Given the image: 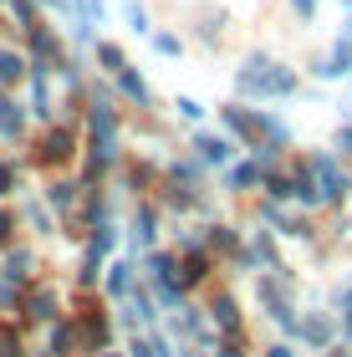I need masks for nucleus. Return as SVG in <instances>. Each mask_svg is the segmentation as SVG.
<instances>
[{"instance_id":"19","label":"nucleus","mask_w":352,"mask_h":357,"mask_svg":"<svg viewBox=\"0 0 352 357\" xmlns=\"http://www.w3.org/2000/svg\"><path fill=\"white\" fill-rule=\"evenodd\" d=\"M26 220H31V225H36V230H52V215H46V209H41V204H31V209H26Z\"/></svg>"},{"instance_id":"11","label":"nucleus","mask_w":352,"mask_h":357,"mask_svg":"<svg viewBox=\"0 0 352 357\" xmlns=\"http://www.w3.org/2000/svg\"><path fill=\"white\" fill-rule=\"evenodd\" d=\"M52 296H46V291H36V296H26V321H52Z\"/></svg>"},{"instance_id":"14","label":"nucleus","mask_w":352,"mask_h":357,"mask_svg":"<svg viewBox=\"0 0 352 357\" xmlns=\"http://www.w3.org/2000/svg\"><path fill=\"white\" fill-rule=\"evenodd\" d=\"M133 240H138V245H148V240H153V209H138V220H133Z\"/></svg>"},{"instance_id":"21","label":"nucleus","mask_w":352,"mask_h":357,"mask_svg":"<svg viewBox=\"0 0 352 357\" xmlns=\"http://www.w3.org/2000/svg\"><path fill=\"white\" fill-rule=\"evenodd\" d=\"M250 178H255V169H250V164H240V169H235V174H230V184H235V189H240V184H250Z\"/></svg>"},{"instance_id":"8","label":"nucleus","mask_w":352,"mask_h":357,"mask_svg":"<svg viewBox=\"0 0 352 357\" xmlns=\"http://www.w3.org/2000/svg\"><path fill=\"white\" fill-rule=\"evenodd\" d=\"M301 337L316 342V347H327V342H332V321H327V317H307V321H301Z\"/></svg>"},{"instance_id":"17","label":"nucleus","mask_w":352,"mask_h":357,"mask_svg":"<svg viewBox=\"0 0 352 357\" xmlns=\"http://www.w3.org/2000/svg\"><path fill=\"white\" fill-rule=\"evenodd\" d=\"M199 275H204V255H189L184 271H179V281H199Z\"/></svg>"},{"instance_id":"10","label":"nucleus","mask_w":352,"mask_h":357,"mask_svg":"<svg viewBox=\"0 0 352 357\" xmlns=\"http://www.w3.org/2000/svg\"><path fill=\"white\" fill-rule=\"evenodd\" d=\"M118 87L133 97V102H148V87H143V77H138L133 67H123V72H118Z\"/></svg>"},{"instance_id":"25","label":"nucleus","mask_w":352,"mask_h":357,"mask_svg":"<svg viewBox=\"0 0 352 357\" xmlns=\"http://www.w3.org/2000/svg\"><path fill=\"white\" fill-rule=\"evenodd\" d=\"M337 149H342V153H352V128H347V133H337Z\"/></svg>"},{"instance_id":"3","label":"nucleus","mask_w":352,"mask_h":357,"mask_svg":"<svg viewBox=\"0 0 352 357\" xmlns=\"http://www.w3.org/2000/svg\"><path fill=\"white\" fill-rule=\"evenodd\" d=\"M261 301L270 306V317H276L281 327H296V317H291V306H286V296L276 291V281H266V286H261Z\"/></svg>"},{"instance_id":"16","label":"nucleus","mask_w":352,"mask_h":357,"mask_svg":"<svg viewBox=\"0 0 352 357\" xmlns=\"http://www.w3.org/2000/svg\"><path fill=\"white\" fill-rule=\"evenodd\" d=\"M215 321H220V327H235V301H230V296L215 301Z\"/></svg>"},{"instance_id":"9","label":"nucleus","mask_w":352,"mask_h":357,"mask_svg":"<svg viewBox=\"0 0 352 357\" xmlns=\"http://www.w3.org/2000/svg\"><path fill=\"white\" fill-rule=\"evenodd\" d=\"M67 153H72V133H52V138H46V149H41L46 164H61Z\"/></svg>"},{"instance_id":"5","label":"nucleus","mask_w":352,"mask_h":357,"mask_svg":"<svg viewBox=\"0 0 352 357\" xmlns=\"http://www.w3.org/2000/svg\"><path fill=\"white\" fill-rule=\"evenodd\" d=\"M21 128H26L21 107H15L10 97H0V133H6V138H21Z\"/></svg>"},{"instance_id":"6","label":"nucleus","mask_w":352,"mask_h":357,"mask_svg":"<svg viewBox=\"0 0 352 357\" xmlns=\"http://www.w3.org/2000/svg\"><path fill=\"white\" fill-rule=\"evenodd\" d=\"M82 342H87V347H102V342H107V321H102L98 312H82Z\"/></svg>"},{"instance_id":"23","label":"nucleus","mask_w":352,"mask_h":357,"mask_svg":"<svg viewBox=\"0 0 352 357\" xmlns=\"http://www.w3.org/2000/svg\"><path fill=\"white\" fill-rule=\"evenodd\" d=\"M220 357H245V342H235V337H230V342L220 347Z\"/></svg>"},{"instance_id":"22","label":"nucleus","mask_w":352,"mask_h":357,"mask_svg":"<svg viewBox=\"0 0 352 357\" xmlns=\"http://www.w3.org/2000/svg\"><path fill=\"white\" fill-rule=\"evenodd\" d=\"M179 112H184V118H199V112H204V107L194 102V97H179Z\"/></svg>"},{"instance_id":"7","label":"nucleus","mask_w":352,"mask_h":357,"mask_svg":"<svg viewBox=\"0 0 352 357\" xmlns=\"http://www.w3.org/2000/svg\"><path fill=\"white\" fill-rule=\"evenodd\" d=\"M194 149H199L204 164H225V158H230V143L225 138H194Z\"/></svg>"},{"instance_id":"12","label":"nucleus","mask_w":352,"mask_h":357,"mask_svg":"<svg viewBox=\"0 0 352 357\" xmlns=\"http://www.w3.org/2000/svg\"><path fill=\"white\" fill-rule=\"evenodd\" d=\"M128 286H133V266H113V275H107V291H113V296H128Z\"/></svg>"},{"instance_id":"13","label":"nucleus","mask_w":352,"mask_h":357,"mask_svg":"<svg viewBox=\"0 0 352 357\" xmlns=\"http://www.w3.org/2000/svg\"><path fill=\"white\" fill-rule=\"evenodd\" d=\"M21 67L26 61L10 52V46H0V82H15V77H21Z\"/></svg>"},{"instance_id":"24","label":"nucleus","mask_w":352,"mask_h":357,"mask_svg":"<svg viewBox=\"0 0 352 357\" xmlns=\"http://www.w3.org/2000/svg\"><path fill=\"white\" fill-rule=\"evenodd\" d=\"M291 6H296V15H312V10H316V0H291Z\"/></svg>"},{"instance_id":"18","label":"nucleus","mask_w":352,"mask_h":357,"mask_svg":"<svg viewBox=\"0 0 352 357\" xmlns=\"http://www.w3.org/2000/svg\"><path fill=\"white\" fill-rule=\"evenodd\" d=\"M72 337H77L72 327H56V332H52V352H67V347H72Z\"/></svg>"},{"instance_id":"27","label":"nucleus","mask_w":352,"mask_h":357,"mask_svg":"<svg viewBox=\"0 0 352 357\" xmlns=\"http://www.w3.org/2000/svg\"><path fill=\"white\" fill-rule=\"evenodd\" d=\"M10 235V215H0V240H6Z\"/></svg>"},{"instance_id":"4","label":"nucleus","mask_w":352,"mask_h":357,"mask_svg":"<svg viewBox=\"0 0 352 357\" xmlns=\"http://www.w3.org/2000/svg\"><path fill=\"white\" fill-rule=\"evenodd\" d=\"M347 67H352V41H337V46H332V56H327L316 72H322V77H342Z\"/></svg>"},{"instance_id":"1","label":"nucleus","mask_w":352,"mask_h":357,"mask_svg":"<svg viewBox=\"0 0 352 357\" xmlns=\"http://www.w3.org/2000/svg\"><path fill=\"white\" fill-rule=\"evenodd\" d=\"M235 87L245 92V97H261V92H291V87H296V77H291V72H281V67H270L266 56H250L245 67H240Z\"/></svg>"},{"instance_id":"28","label":"nucleus","mask_w":352,"mask_h":357,"mask_svg":"<svg viewBox=\"0 0 352 357\" xmlns=\"http://www.w3.org/2000/svg\"><path fill=\"white\" fill-rule=\"evenodd\" d=\"M266 357H291V352H286V347H270V352H266Z\"/></svg>"},{"instance_id":"26","label":"nucleus","mask_w":352,"mask_h":357,"mask_svg":"<svg viewBox=\"0 0 352 357\" xmlns=\"http://www.w3.org/2000/svg\"><path fill=\"white\" fill-rule=\"evenodd\" d=\"M10 189V169H0V194H6Z\"/></svg>"},{"instance_id":"2","label":"nucleus","mask_w":352,"mask_h":357,"mask_svg":"<svg viewBox=\"0 0 352 357\" xmlns=\"http://www.w3.org/2000/svg\"><path fill=\"white\" fill-rule=\"evenodd\" d=\"M312 184H316V194H322V199H337V194L347 189L332 158H316V164H312Z\"/></svg>"},{"instance_id":"15","label":"nucleus","mask_w":352,"mask_h":357,"mask_svg":"<svg viewBox=\"0 0 352 357\" xmlns=\"http://www.w3.org/2000/svg\"><path fill=\"white\" fill-rule=\"evenodd\" d=\"M98 56H102V67H107V72H113V77H118V72L128 67V61H123V52H118V46H98Z\"/></svg>"},{"instance_id":"20","label":"nucleus","mask_w":352,"mask_h":357,"mask_svg":"<svg viewBox=\"0 0 352 357\" xmlns=\"http://www.w3.org/2000/svg\"><path fill=\"white\" fill-rule=\"evenodd\" d=\"M52 204L67 209V204H72V184H56V189H52Z\"/></svg>"}]
</instances>
